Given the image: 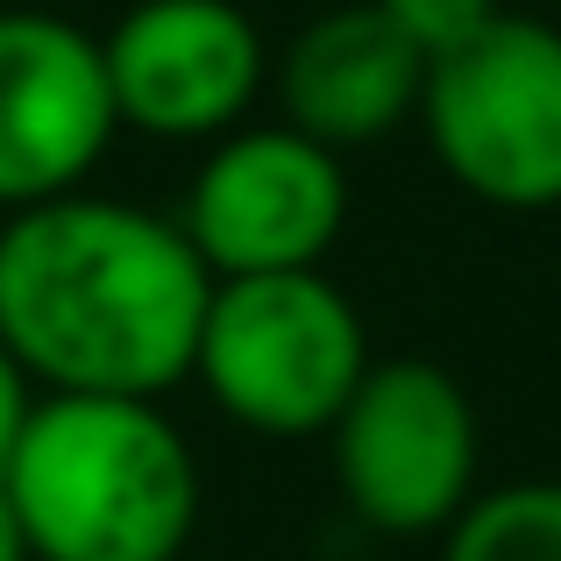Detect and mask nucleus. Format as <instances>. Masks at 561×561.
Wrapping results in <instances>:
<instances>
[{
    "label": "nucleus",
    "instance_id": "nucleus-1",
    "mask_svg": "<svg viewBox=\"0 0 561 561\" xmlns=\"http://www.w3.org/2000/svg\"><path fill=\"white\" fill-rule=\"evenodd\" d=\"M214 271L179 220L43 199L0 228V348L71 398H164L192 377Z\"/></svg>",
    "mask_w": 561,
    "mask_h": 561
},
{
    "label": "nucleus",
    "instance_id": "nucleus-2",
    "mask_svg": "<svg viewBox=\"0 0 561 561\" xmlns=\"http://www.w3.org/2000/svg\"><path fill=\"white\" fill-rule=\"evenodd\" d=\"M0 483L36 561H179L199 519V469L157 398L50 391Z\"/></svg>",
    "mask_w": 561,
    "mask_h": 561
},
{
    "label": "nucleus",
    "instance_id": "nucleus-3",
    "mask_svg": "<svg viewBox=\"0 0 561 561\" xmlns=\"http://www.w3.org/2000/svg\"><path fill=\"white\" fill-rule=\"evenodd\" d=\"M192 377L256 434H328L370 377V334L348 291L320 271L214 277Z\"/></svg>",
    "mask_w": 561,
    "mask_h": 561
},
{
    "label": "nucleus",
    "instance_id": "nucleus-4",
    "mask_svg": "<svg viewBox=\"0 0 561 561\" xmlns=\"http://www.w3.org/2000/svg\"><path fill=\"white\" fill-rule=\"evenodd\" d=\"M420 128L440 171L483 206H561V28L497 14L462 50L426 65Z\"/></svg>",
    "mask_w": 561,
    "mask_h": 561
},
{
    "label": "nucleus",
    "instance_id": "nucleus-5",
    "mask_svg": "<svg viewBox=\"0 0 561 561\" xmlns=\"http://www.w3.org/2000/svg\"><path fill=\"white\" fill-rule=\"evenodd\" d=\"M334 434V483L377 534H448L477 497V405L440 363H370Z\"/></svg>",
    "mask_w": 561,
    "mask_h": 561
},
{
    "label": "nucleus",
    "instance_id": "nucleus-6",
    "mask_svg": "<svg viewBox=\"0 0 561 561\" xmlns=\"http://www.w3.org/2000/svg\"><path fill=\"white\" fill-rule=\"evenodd\" d=\"M348 220L342 157L299 128H228L185 199V242L214 277L320 271Z\"/></svg>",
    "mask_w": 561,
    "mask_h": 561
},
{
    "label": "nucleus",
    "instance_id": "nucleus-7",
    "mask_svg": "<svg viewBox=\"0 0 561 561\" xmlns=\"http://www.w3.org/2000/svg\"><path fill=\"white\" fill-rule=\"evenodd\" d=\"M114 114L142 136H228L263 85V36L234 0H136L100 36Z\"/></svg>",
    "mask_w": 561,
    "mask_h": 561
},
{
    "label": "nucleus",
    "instance_id": "nucleus-8",
    "mask_svg": "<svg viewBox=\"0 0 561 561\" xmlns=\"http://www.w3.org/2000/svg\"><path fill=\"white\" fill-rule=\"evenodd\" d=\"M114 85L85 28L0 8V206L65 199L114 142Z\"/></svg>",
    "mask_w": 561,
    "mask_h": 561
},
{
    "label": "nucleus",
    "instance_id": "nucleus-9",
    "mask_svg": "<svg viewBox=\"0 0 561 561\" xmlns=\"http://www.w3.org/2000/svg\"><path fill=\"white\" fill-rule=\"evenodd\" d=\"M420 93H426V57L383 22L370 0L313 14L291 36V50L277 57L285 128L313 136L334 157L383 142L398 122H412Z\"/></svg>",
    "mask_w": 561,
    "mask_h": 561
},
{
    "label": "nucleus",
    "instance_id": "nucleus-10",
    "mask_svg": "<svg viewBox=\"0 0 561 561\" xmlns=\"http://www.w3.org/2000/svg\"><path fill=\"white\" fill-rule=\"evenodd\" d=\"M440 561H561V483H505L469 497Z\"/></svg>",
    "mask_w": 561,
    "mask_h": 561
},
{
    "label": "nucleus",
    "instance_id": "nucleus-11",
    "mask_svg": "<svg viewBox=\"0 0 561 561\" xmlns=\"http://www.w3.org/2000/svg\"><path fill=\"white\" fill-rule=\"evenodd\" d=\"M370 8L426 57V65H434V57H448V50H462L477 28H491L497 14H505L497 0H370Z\"/></svg>",
    "mask_w": 561,
    "mask_h": 561
},
{
    "label": "nucleus",
    "instance_id": "nucleus-12",
    "mask_svg": "<svg viewBox=\"0 0 561 561\" xmlns=\"http://www.w3.org/2000/svg\"><path fill=\"white\" fill-rule=\"evenodd\" d=\"M28 412H36V398H28V370L0 348V469H8V455H14V440H22Z\"/></svg>",
    "mask_w": 561,
    "mask_h": 561
},
{
    "label": "nucleus",
    "instance_id": "nucleus-13",
    "mask_svg": "<svg viewBox=\"0 0 561 561\" xmlns=\"http://www.w3.org/2000/svg\"><path fill=\"white\" fill-rule=\"evenodd\" d=\"M0 561H36V554H28V534H22V519H14V497H8V483H0Z\"/></svg>",
    "mask_w": 561,
    "mask_h": 561
}]
</instances>
